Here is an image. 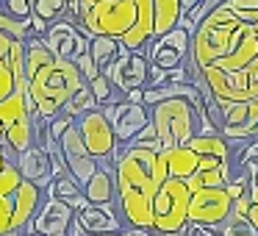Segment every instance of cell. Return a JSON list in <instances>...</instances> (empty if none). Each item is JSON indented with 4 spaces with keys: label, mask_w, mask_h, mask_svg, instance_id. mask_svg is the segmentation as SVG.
Instances as JSON below:
<instances>
[{
    "label": "cell",
    "mask_w": 258,
    "mask_h": 236,
    "mask_svg": "<svg viewBox=\"0 0 258 236\" xmlns=\"http://www.w3.org/2000/svg\"><path fill=\"white\" fill-rule=\"evenodd\" d=\"M255 136H258V125H255Z\"/></svg>",
    "instance_id": "f35d334b"
},
{
    "label": "cell",
    "mask_w": 258,
    "mask_h": 236,
    "mask_svg": "<svg viewBox=\"0 0 258 236\" xmlns=\"http://www.w3.org/2000/svg\"><path fill=\"white\" fill-rule=\"evenodd\" d=\"M73 219H75V208L70 203L56 200V197H45L39 211L31 219L28 230H36L39 236H61V233H67Z\"/></svg>",
    "instance_id": "4fadbf2b"
},
{
    "label": "cell",
    "mask_w": 258,
    "mask_h": 236,
    "mask_svg": "<svg viewBox=\"0 0 258 236\" xmlns=\"http://www.w3.org/2000/svg\"><path fill=\"white\" fill-rule=\"evenodd\" d=\"M233 214V197L225 186H211V189L191 192L189 200V225L195 228H214L230 219Z\"/></svg>",
    "instance_id": "ba28073f"
},
{
    "label": "cell",
    "mask_w": 258,
    "mask_h": 236,
    "mask_svg": "<svg viewBox=\"0 0 258 236\" xmlns=\"http://www.w3.org/2000/svg\"><path fill=\"white\" fill-rule=\"evenodd\" d=\"M25 75H28V95L42 120L50 123L64 111L67 100L86 84L75 62L58 58L45 45V36H34L25 42Z\"/></svg>",
    "instance_id": "7a4b0ae2"
},
{
    "label": "cell",
    "mask_w": 258,
    "mask_h": 236,
    "mask_svg": "<svg viewBox=\"0 0 258 236\" xmlns=\"http://www.w3.org/2000/svg\"><path fill=\"white\" fill-rule=\"evenodd\" d=\"M64 14H67V0H36L34 6V17L45 25L64 20Z\"/></svg>",
    "instance_id": "cb8c5ba5"
},
{
    "label": "cell",
    "mask_w": 258,
    "mask_h": 236,
    "mask_svg": "<svg viewBox=\"0 0 258 236\" xmlns=\"http://www.w3.org/2000/svg\"><path fill=\"white\" fill-rule=\"evenodd\" d=\"M61 236H67V233H61Z\"/></svg>",
    "instance_id": "ab89813d"
},
{
    "label": "cell",
    "mask_w": 258,
    "mask_h": 236,
    "mask_svg": "<svg viewBox=\"0 0 258 236\" xmlns=\"http://www.w3.org/2000/svg\"><path fill=\"white\" fill-rule=\"evenodd\" d=\"M180 17H183L180 0H153V20H156L153 23V42L169 34L172 28H178Z\"/></svg>",
    "instance_id": "ac0fdd59"
},
{
    "label": "cell",
    "mask_w": 258,
    "mask_h": 236,
    "mask_svg": "<svg viewBox=\"0 0 258 236\" xmlns=\"http://www.w3.org/2000/svg\"><path fill=\"white\" fill-rule=\"evenodd\" d=\"M167 153V167H169V178H191V175L197 172V167H200V156H197L195 150H191L189 145H178V147H169Z\"/></svg>",
    "instance_id": "d6986e66"
},
{
    "label": "cell",
    "mask_w": 258,
    "mask_h": 236,
    "mask_svg": "<svg viewBox=\"0 0 258 236\" xmlns=\"http://www.w3.org/2000/svg\"><path fill=\"white\" fill-rule=\"evenodd\" d=\"M47 197H56V200H64V203H73L75 197L84 195V186L73 178V175H61V178H53L50 186H47Z\"/></svg>",
    "instance_id": "7402d4cb"
},
{
    "label": "cell",
    "mask_w": 258,
    "mask_h": 236,
    "mask_svg": "<svg viewBox=\"0 0 258 236\" xmlns=\"http://www.w3.org/2000/svg\"><path fill=\"white\" fill-rule=\"evenodd\" d=\"M247 192H250V206H247V217L244 219L258 230V184H255V181H250Z\"/></svg>",
    "instance_id": "1f68e13d"
},
{
    "label": "cell",
    "mask_w": 258,
    "mask_h": 236,
    "mask_svg": "<svg viewBox=\"0 0 258 236\" xmlns=\"http://www.w3.org/2000/svg\"><path fill=\"white\" fill-rule=\"evenodd\" d=\"M84 195L92 206H106V203H117V181H114V164H100L89 184L84 186Z\"/></svg>",
    "instance_id": "e0dca14e"
},
{
    "label": "cell",
    "mask_w": 258,
    "mask_h": 236,
    "mask_svg": "<svg viewBox=\"0 0 258 236\" xmlns=\"http://www.w3.org/2000/svg\"><path fill=\"white\" fill-rule=\"evenodd\" d=\"M73 123H75V117H70V114H64V111H61L58 117H53L50 123H47V131H50V136L58 142V139H61V134H64V131H67Z\"/></svg>",
    "instance_id": "4dcf8cb0"
},
{
    "label": "cell",
    "mask_w": 258,
    "mask_h": 236,
    "mask_svg": "<svg viewBox=\"0 0 258 236\" xmlns=\"http://www.w3.org/2000/svg\"><path fill=\"white\" fill-rule=\"evenodd\" d=\"M81 131V139H84L89 156H95L100 164H114L119 153V142H117V134H114V125L111 120L106 117L103 108H95V111H86L84 117L75 120Z\"/></svg>",
    "instance_id": "52a82bcc"
},
{
    "label": "cell",
    "mask_w": 258,
    "mask_h": 236,
    "mask_svg": "<svg viewBox=\"0 0 258 236\" xmlns=\"http://www.w3.org/2000/svg\"><path fill=\"white\" fill-rule=\"evenodd\" d=\"M186 145L197 153V156H214V158H228L230 161V147L222 134H197L191 136Z\"/></svg>",
    "instance_id": "ffe728a7"
},
{
    "label": "cell",
    "mask_w": 258,
    "mask_h": 236,
    "mask_svg": "<svg viewBox=\"0 0 258 236\" xmlns=\"http://www.w3.org/2000/svg\"><path fill=\"white\" fill-rule=\"evenodd\" d=\"M58 150H61V158H64V164H67V172L73 175L81 186L89 184V178L100 169V161H97L95 156H89V150H86L84 139H81V131L75 123L61 134Z\"/></svg>",
    "instance_id": "30bf717a"
},
{
    "label": "cell",
    "mask_w": 258,
    "mask_h": 236,
    "mask_svg": "<svg viewBox=\"0 0 258 236\" xmlns=\"http://www.w3.org/2000/svg\"><path fill=\"white\" fill-rule=\"evenodd\" d=\"M147 70H150V58H147L145 50L122 47L119 56L103 70V75H108V81L119 92H131V89H145L147 86Z\"/></svg>",
    "instance_id": "9c48e42d"
},
{
    "label": "cell",
    "mask_w": 258,
    "mask_h": 236,
    "mask_svg": "<svg viewBox=\"0 0 258 236\" xmlns=\"http://www.w3.org/2000/svg\"><path fill=\"white\" fill-rule=\"evenodd\" d=\"M17 167H20V172H23V178H28L31 184L42 186V189L50 186L53 164H50V153H47L45 147L34 145V147H28L25 153H20V156H17Z\"/></svg>",
    "instance_id": "9a60e30c"
},
{
    "label": "cell",
    "mask_w": 258,
    "mask_h": 236,
    "mask_svg": "<svg viewBox=\"0 0 258 236\" xmlns=\"http://www.w3.org/2000/svg\"><path fill=\"white\" fill-rule=\"evenodd\" d=\"M128 145H134V147H150V150H164V145H161V139H158V134H156V128H153V123L147 125L142 134H136L134 139L128 142Z\"/></svg>",
    "instance_id": "f1b7e54d"
},
{
    "label": "cell",
    "mask_w": 258,
    "mask_h": 236,
    "mask_svg": "<svg viewBox=\"0 0 258 236\" xmlns=\"http://www.w3.org/2000/svg\"><path fill=\"white\" fill-rule=\"evenodd\" d=\"M75 67L81 70V75H84V81H86V84H89L92 78H97V75H100V67H97V64H95V58L89 56V50H86V53H81V56L75 58Z\"/></svg>",
    "instance_id": "f546056e"
},
{
    "label": "cell",
    "mask_w": 258,
    "mask_h": 236,
    "mask_svg": "<svg viewBox=\"0 0 258 236\" xmlns=\"http://www.w3.org/2000/svg\"><path fill=\"white\" fill-rule=\"evenodd\" d=\"M241 169H244L247 178L258 184V139L244 147V153H241Z\"/></svg>",
    "instance_id": "83f0119b"
},
{
    "label": "cell",
    "mask_w": 258,
    "mask_h": 236,
    "mask_svg": "<svg viewBox=\"0 0 258 236\" xmlns=\"http://www.w3.org/2000/svg\"><path fill=\"white\" fill-rule=\"evenodd\" d=\"M45 45L56 53L58 58H67V62H75L81 53L89 50V36L78 28L75 23H67V20H58V23L47 25L45 34Z\"/></svg>",
    "instance_id": "7c38bea8"
},
{
    "label": "cell",
    "mask_w": 258,
    "mask_h": 236,
    "mask_svg": "<svg viewBox=\"0 0 258 236\" xmlns=\"http://www.w3.org/2000/svg\"><path fill=\"white\" fill-rule=\"evenodd\" d=\"M206 114V103L197 95L195 100L189 97H169L164 103H156L150 108V123L156 128L158 139H161L164 150L169 147L186 145L191 136H197V120H203Z\"/></svg>",
    "instance_id": "277c9868"
},
{
    "label": "cell",
    "mask_w": 258,
    "mask_h": 236,
    "mask_svg": "<svg viewBox=\"0 0 258 236\" xmlns=\"http://www.w3.org/2000/svg\"><path fill=\"white\" fill-rule=\"evenodd\" d=\"M95 108H100V103H97V97L92 95L89 84H84L78 92H75L73 97L67 100V106H64V114H70V117H84L86 111H95Z\"/></svg>",
    "instance_id": "603a6c76"
},
{
    "label": "cell",
    "mask_w": 258,
    "mask_h": 236,
    "mask_svg": "<svg viewBox=\"0 0 258 236\" xmlns=\"http://www.w3.org/2000/svg\"><path fill=\"white\" fill-rule=\"evenodd\" d=\"M214 233H217V236H258V230L252 228V225L247 222V219L230 217L228 222L214 225Z\"/></svg>",
    "instance_id": "484cf974"
},
{
    "label": "cell",
    "mask_w": 258,
    "mask_h": 236,
    "mask_svg": "<svg viewBox=\"0 0 258 236\" xmlns=\"http://www.w3.org/2000/svg\"><path fill=\"white\" fill-rule=\"evenodd\" d=\"M12 161H17V156H14V153L9 150L3 142H0V172H3V169H6V164H12Z\"/></svg>",
    "instance_id": "d6a6232c"
},
{
    "label": "cell",
    "mask_w": 258,
    "mask_h": 236,
    "mask_svg": "<svg viewBox=\"0 0 258 236\" xmlns=\"http://www.w3.org/2000/svg\"><path fill=\"white\" fill-rule=\"evenodd\" d=\"M20 236H39V233H36V230H23Z\"/></svg>",
    "instance_id": "74e56055"
},
{
    "label": "cell",
    "mask_w": 258,
    "mask_h": 236,
    "mask_svg": "<svg viewBox=\"0 0 258 236\" xmlns=\"http://www.w3.org/2000/svg\"><path fill=\"white\" fill-rule=\"evenodd\" d=\"M34 6H36V0H0V9H3L9 17L23 20V23L34 17Z\"/></svg>",
    "instance_id": "4316f807"
},
{
    "label": "cell",
    "mask_w": 258,
    "mask_h": 236,
    "mask_svg": "<svg viewBox=\"0 0 258 236\" xmlns=\"http://www.w3.org/2000/svg\"><path fill=\"white\" fill-rule=\"evenodd\" d=\"M125 236H153V230L150 228H128Z\"/></svg>",
    "instance_id": "d590c367"
},
{
    "label": "cell",
    "mask_w": 258,
    "mask_h": 236,
    "mask_svg": "<svg viewBox=\"0 0 258 236\" xmlns=\"http://www.w3.org/2000/svg\"><path fill=\"white\" fill-rule=\"evenodd\" d=\"M67 236H89V233H86V228L78 222V219H73V222H70V228H67Z\"/></svg>",
    "instance_id": "836d02e7"
},
{
    "label": "cell",
    "mask_w": 258,
    "mask_h": 236,
    "mask_svg": "<svg viewBox=\"0 0 258 236\" xmlns=\"http://www.w3.org/2000/svg\"><path fill=\"white\" fill-rule=\"evenodd\" d=\"M45 200V189L23 178L17 161L0 172V236L28 230L34 214Z\"/></svg>",
    "instance_id": "3957f363"
},
{
    "label": "cell",
    "mask_w": 258,
    "mask_h": 236,
    "mask_svg": "<svg viewBox=\"0 0 258 236\" xmlns=\"http://www.w3.org/2000/svg\"><path fill=\"white\" fill-rule=\"evenodd\" d=\"M219 3H222V0H200V3H197L195 9H189V12H186L183 17H180V28H186L189 34H195V28L208 17V14L214 12V9L219 6Z\"/></svg>",
    "instance_id": "d4e9b609"
},
{
    "label": "cell",
    "mask_w": 258,
    "mask_h": 236,
    "mask_svg": "<svg viewBox=\"0 0 258 236\" xmlns=\"http://www.w3.org/2000/svg\"><path fill=\"white\" fill-rule=\"evenodd\" d=\"M189 200L191 192L186 181L180 178H167L158 186L153 197V233L169 236L180 233L189 228Z\"/></svg>",
    "instance_id": "8992f818"
},
{
    "label": "cell",
    "mask_w": 258,
    "mask_h": 236,
    "mask_svg": "<svg viewBox=\"0 0 258 236\" xmlns=\"http://www.w3.org/2000/svg\"><path fill=\"white\" fill-rule=\"evenodd\" d=\"M136 0H95L89 6H78V28L86 36H114L122 39L136 25Z\"/></svg>",
    "instance_id": "5b68a950"
},
{
    "label": "cell",
    "mask_w": 258,
    "mask_h": 236,
    "mask_svg": "<svg viewBox=\"0 0 258 236\" xmlns=\"http://www.w3.org/2000/svg\"><path fill=\"white\" fill-rule=\"evenodd\" d=\"M186 70L214 100H258V0H222L191 34Z\"/></svg>",
    "instance_id": "6da1fadb"
},
{
    "label": "cell",
    "mask_w": 258,
    "mask_h": 236,
    "mask_svg": "<svg viewBox=\"0 0 258 236\" xmlns=\"http://www.w3.org/2000/svg\"><path fill=\"white\" fill-rule=\"evenodd\" d=\"M125 100H128V103H142V100H145V89H131V92H125Z\"/></svg>",
    "instance_id": "e575fe53"
},
{
    "label": "cell",
    "mask_w": 258,
    "mask_h": 236,
    "mask_svg": "<svg viewBox=\"0 0 258 236\" xmlns=\"http://www.w3.org/2000/svg\"><path fill=\"white\" fill-rule=\"evenodd\" d=\"M197 3H200V0H180V6H183V14L189 12V9H195Z\"/></svg>",
    "instance_id": "8d00e7d4"
},
{
    "label": "cell",
    "mask_w": 258,
    "mask_h": 236,
    "mask_svg": "<svg viewBox=\"0 0 258 236\" xmlns=\"http://www.w3.org/2000/svg\"><path fill=\"white\" fill-rule=\"evenodd\" d=\"M228 181H230L228 158L200 156V167L191 178H186V186H189V192H197V189H211V186H225Z\"/></svg>",
    "instance_id": "2e32d148"
},
{
    "label": "cell",
    "mask_w": 258,
    "mask_h": 236,
    "mask_svg": "<svg viewBox=\"0 0 258 236\" xmlns=\"http://www.w3.org/2000/svg\"><path fill=\"white\" fill-rule=\"evenodd\" d=\"M119 50H122V45H119V39H114V36H92L89 39V56L95 58L100 73L119 56Z\"/></svg>",
    "instance_id": "44dd1931"
},
{
    "label": "cell",
    "mask_w": 258,
    "mask_h": 236,
    "mask_svg": "<svg viewBox=\"0 0 258 236\" xmlns=\"http://www.w3.org/2000/svg\"><path fill=\"white\" fill-rule=\"evenodd\" d=\"M103 111L111 120L119 145H128L136 134H142V131L150 125V108H147L145 103L122 100V103H117V106H103Z\"/></svg>",
    "instance_id": "8fae6325"
},
{
    "label": "cell",
    "mask_w": 258,
    "mask_h": 236,
    "mask_svg": "<svg viewBox=\"0 0 258 236\" xmlns=\"http://www.w3.org/2000/svg\"><path fill=\"white\" fill-rule=\"evenodd\" d=\"M81 225L86 228L89 236H108V233H122V217L114 211V203H106V206H86L75 214Z\"/></svg>",
    "instance_id": "5bb4252c"
}]
</instances>
